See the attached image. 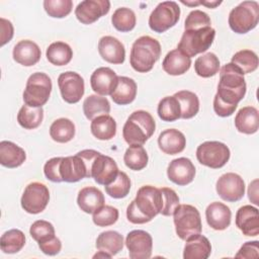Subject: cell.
I'll list each match as a JSON object with an SVG mask.
<instances>
[{"mask_svg": "<svg viewBox=\"0 0 259 259\" xmlns=\"http://www.w3.org/2000/svg\"><path fill=\"white\" fill-rule=\"evenodd\" d=\"M247 90L243 73L231 62L224 65L220 72L218 91L213 97V110L222 117L231 116Z\"/></svg>", "mask_w": 259, "mask_h": 259, "instance_id": "obj_1", "label": "cell"}, {"mask_svg": "<svg viewBox=\"0 0 259 259\" xmlns=\"http://www.w3.org/2000/svg\"><path fill=\"white\" fill-rule=\"evenodd\" d=\"M163 207V195L160 188L152 185H144L139 188L136 198L126 208L128 222L142 225L151 222L159 214Z\"/></svg>", "mask_w": 259, "mask_h": 259, "instance_id": "obj_2", "label": "cell"}, {"mask_svg": "<svg viewBox=\"0 0 259 259\" xmlns=\"http://www.w3.org/2000/svg\"><path fill=\"white\" fill-rule=\"evenodd\" d=\"M160 56V42L150 35H143L137 38L132 46L130 64L135 71L147 73L153 69Z\"/></svg>", "mask_w": 259, "mask_h": 259, "instance_id": "obj_3", "label": "cell"}, {"mask_svg": "<svg viewBox=\"0 0 259 259\" xmlns=\"http://www.w3.org/2000/svg\"><path fill=\"white\" fill-rule=\"evenodd\" d=\"M100 152L86 149L74 156L62 157L60 174L65 182H78L83 178H91V167L94 159Z\"/></svg>", "mask_w": 259, "mask_h": 259, "instance_id": "obj_4", "label": "cell"}, {"mask_svg": "<svg viewBox=\"0 0 259 259\" xmlns=\"http://www.w3.org/2000/svg\"><path fill=\"white\" fill-rule=\"evenodd\" d=\"M156 122L146 110H136L126 119L122 127V137L130 145L143 146L155 133Z\"/></svg>", "mask_w": 259, "mask_h": 259, "instance_id": "obj_5", "label": "cell"}, {"mask_svg": "<svg viewBox=\"0 0 259 259\" xmlns=\"http://www.w3.org/2000/svg\"><path fill=\"white\" fill-rule=\"evenodd\" d=\"M259 21V3L257 1H243L229 13L230 28L239 34L254 29Z\"/></svg>", "mask_w": 259, "mask_h": 259, "instance_id": "obj_6", "label": "cell"}, {"mask_svg": "<svg viewBox=\"0 0 259 259\" xmlns=\"http://www.w3.org/2000/svg\"><path fill=\"white\" fill-rule=\"evenodd\" d=\"M173 222L176 234L181 240L186 241L188 238L201 233L200 213L191 204H179L173 212Z\"/></svg>", "mask_w": 259, "mask_h": 259, "instance_id": "obj_7", "label": "cell"}, {"mask_svg": "<svg viewBox=\"0 0 259 259\" xmlns=\"http://www.w3.org/2000/svg\"><path fill=\"white\" fill-rule=\"evenodd\" d=\"M215 30L211 26L184 30L177 49L189 58L206 52L213 42Z\"/></svg>", "mask_w": 259, "mask_h": 259, "instance_id": "obj_8", "label": "cell"}, {"mask_svg": "<svg viewBox=\"0 0 259 259\" xmlns=\"http://www.w3.org/2000/svg\"><path fill=\"white\" fill-rule=\"evenodd\" d=\"M53 88L51 78L42 72L31 74L25 85L23 91V101L31 107H42L51 95Z\"/></svg>", "mask_w": 259, "mask_h": 259, "instance_id": "obj_9", "label": "cell"}, {"mask_svg": "<svg viewBox=\"0 0 259 259\" xmlns=\"http://www.w3.org/2000/svg\"><path fill=\"white\" fill-rule=\"evenodd\" d=\"M180 18V7L175 1L160 2L149 16L150 28L162 33L173 27Z\"/></svg>", "mask_w": 259, "mask_h": 259, "instance_id": "obj_10", "label": "cell"}, {"mask_svg": "<svg viewBox=\"0 0 259 259\" xmlns=\"http://www.w3.org/2000/svg\"><path fill=\"white\" fill-rule=\"evenodd\" d=\"M229 147L219 141H206L196 149L197 161L206 167L219 169L224 167L230 160Z\"/></svg>", "mask_w": 259, "mask_h": 259, "instance_id": "obj_11", "label": "cell"}, {"mask_svg": "<svg viewBox=\"0 0 259 259\" xmlns=\"http://www.w3.org/2000/svg\"><path fill=\"white\" fill-rule=\"evenodd\" d=\"M50 200L49 188L40 182L29 183L22 193L21 207L28 213L37 214L45 210Z\"/></svg>", "mask_w": 259, "mask_h": 259, "instance_id": "obj_12", "label": "cell"}, {"mask_svg": "<svg viewBox=\"0 0 259 259\" xmlns=\"http://www.w3.org/2000/svg\"><path fill=\"white\" fill-rule=\"evenodd\" d=\"M58 86L63 100L70 104L79 102L85 92L84 79L73 71L62 73L58 78Z\"/></svg>", "mask_w": 259, "mask_h": 259, "instance_id": "obj_13", "label": "cell"}, {"mask_svg": "<svg viewBox=\"0 0 259 259\" xmlns=\"http://www.w3.org/2000/svg\"><path fill=\"white\" fill-rule=\"evenodd\" d=\"M215 190L219 196L225 201H239L245 194V182L239 174L228 172L217 180Z\"/></svg>", "mask_w": 259, "mask_h": 259, "instance_id": "obj_14", "label": "cell"}, {"mask_svg": "<svg viewBox=\"0 0 259 259\" xmlns=\"http://www.w3.org/2000/svg\"><path fill=\"white\" fill-rule=\"evenodd\" d=\"M125 246L132 259H148L152 255V236L143 230L131 231L125 238Z\"/></svg>", "mask_w": 259, "mask_h": 259, "instance_id": "obj_15", "label": "cell"}, {"mask_svg": "<svg viewBox=\"0 0 259 259\" xmlns=\"http://www.w3.org/2000/svg\"><path fill=\"white\" fill-rule=\"evenodd\" d=\"M110 9L108 0H84L75 8V16L83 24H91L107 14Z\"/></svg>", "mask_w": 259, "mask_h": 259, "instance_id": "obj_16", "label": "cell"}, {"mask_svg": "<svg viewBox=\"0 0 259 259\" xmlns=\"http://www.w3.org/2000/svg\"><path fill=\"white\" fill-rule=\"evenodd\" d=\"M119 170L116 162L109 156L99 153L91 167V178L100 185L110 184L117 176Z\"/></svg>", "mask_w": 259, "mask_h": 259, "instance_id": "obj_17", "label": "cell"}, {"mask_svg": "<svg viewBox=\"0 0 259 259\" xmlns=\"http://www.w3.org/2000/svg\"><path fill=\"white\" fill-rule=\"evenodd\" d=\"M167 176L173 183L179 186H185L193 181L195 176V167L190 159L180 157L169 163Z\"/></svg>", "mask_w": 259, "mask_h": 259, "instance_id": "obj_18", "label": "cell"}, {"mask_svg": "<svg viewBox=\"0 0 259 259\" xmlns=\"http://www.w3.org/2000/svg\"><path fill=\"white\" fill-rule=\"evenodd\" d=\"M118 76L108 67L97 68L90 77V85L92 90L101 95H111L117 86Z\"/></svg>", "mask_w": 259, "mask_h": 259, "instance_id": "obj_19", "label": "cell"}, {"mask_svg": "<svg viewBox=\"0 0 259 259\" xmlns=\"http://www.w3.org/2000/svg\"><path fill=\"white\" fill-rule=\"evenodd\" d=\"M98 52L100 57L110 64L119 65L122 64L125 59L123 44L111 35H105L99 39Z\"/></svg>", "mask_w": 259, "mask_h": 259, "instance_id": "obj_20", "label": "cell"}, {"mask_svg": "<svg viewBox=\"0 0 259 259\" xmlns=\"http://www.w3.org/2000/svg\"><path fill=\"white\" fill-rule=\"evenodd\" d=\"M236 226L245 235L255 237L259 234L258 208L250 204L241 206L236 213Z\"/></svg>", "mask_w": 259, "mask_h": 259, "instance_id": "obj_21", "label": "cell"}, {"mask_svg": "<svg viewBox=\"0 0 259 259\" xmlns=\"http://www.w3.org/2000/svg\"><path fill=\"white\" fill-rule=\"evenodd\" d=\"M12 56L16 63L24 67H31L38 63L41 57V52L34 41L22 39L14 46Z\"/></svg>", "mask_w": 259, "mask_h": 259, "instance_id": "obj_22", "label": "cell"}, {"mask_svg": "<svg viewBox=\"0 0 259 259\" xmlns=\"http://www.w3.org/2000/svg\"><path fill=\"white\" fill-rule=\"evenodd\" d=\"M205 218L207 225L211 229L224 231L231 224L232 211L225 203L213 201L207 205L205 209Z\"/></svg>", "mask_w": 259, "mask_h": 259, "instance_id": "obj_23", "label": "cell"}, {"mask_svg": "<svg viewBox=\"0 0 259 259\" xmlns=\"http://www.w3.org/2000/svg\"><path fill=\"white\" fill-rule=\"evenodd\" d=\"M158 146L163 153L176 155L185 149L186 138L183 133L176 128H167L159 135Z\"/></svg>", "mask_w": 259, "mask_h": 259, "instance_id": "obj_24", "label": "cell"}, {"mask_svg": "<svg viewBox=\"0 0 259 259\" xmlns=\"http://www.w3.org/2000/svg\"><path fill=\"white\" fill-rule=\"evenodd\" d=\"M190 66L191 58L183 54L178 49L168 52L162 63L163 70L172 76L185 74L190 69Z\"/></svg>", "mask_w": 259, "mask_h": 259, "instance_id": "obj_25", "label": "cell"}, {"mask_svg": "<svg viewBox=\"0 0 259 259\" xmlns=\"http://www.w3.org/2000/svg\"><path fill=\"white\" fill-rule=\"evenodd\" d=\"M104 195L98 188L94 186H86L82 188L77 196V203L81 210L86 213H93L104 205Z\"/></svg>", "mask_w": 259, "mask_h": 259, "instance_id": "obj_26", "label": "cell"}, {"mask_svg": "<svg viewBox=\"0 0 259 259\" xmlns=\"http://www.w3.org/2000/svg\"><path fill=\"white\" fill-rule=\"evenodd\" d=\"M211 253V245L208 239L200 234L194 235L186 240L183 258L184 259H206Z\"/></svg>", "mask_w": 259, "mask_h": 259, "instance_id": "obj_27", "label": "cell"}, {"mask_svg": "<svg viewBox=\"0 0 259 259\" xmlns=\"http://www.w3.org/2000/svg\"><path fill=\"white\" fill-rule=\"evenodd\" d=\"M235 126L238 132L253 135L259 128V112L254 106L242 107L235 116Z\"/></svg>", "mask_w": 259, "mask_h": 259, "instance_id": "obj_28", "label": "cell"}, {"mask_svg": "<svg viewBox=\"0 0 259 259\" xmlns=\"http://www.w3.org/2000/svg\"><path fill=\"white\" fill-rule=\"evenodd\" d=\"M26 159L25 151L10 141L0 142V164L7 168H16Z\"/></svg>", "mask_w": 259, "mask_h": 259, "instance_id": "obj_29", "label": "cell"}, {"mask_svg": "<svg viewBox=\"0 0 259 259\" xmlns=\"http://www.w3.org/2000/svg\"><path fill=\"white\" fill-rule=\"evenodd\" d=\"M137 96V83L134 79L125 76H118L117 86L110 97L118 105L132 103Z\"/></svg>", "mask_w": 259, "mask_h": 259, "instance_id": "obj_30", "label": "cell"}, {"mask_svg": "<svg viewBox=\"0 0 259 259\" xmlns=\"http://www.w3.org/2000/svg\"><path fill=\"white\" fill-rule=\"evenodd\" d=\"M123 237L116 231H105L98 235L95 243L97 250L109 254L111 257L123 248Z\"/></svg>", "mask_w": 259, "mask_h": 259, "instance_id": "obj_31", "label": "cell"}, {"mask_svg": "<svg viewBox=\"0 0 259 259\" xmlns=\"http://www.w3.org/2000/svg\"><path fill=\"white\" fill-rule=\"evenodd\" d=\"M90 131L97 140H111L116 134V121L109 114L97 116L91 120Z\"/></svg>", "mask_w": 259, "mask_h": 259, "instance_id": "obj_32", "label": "cell"}, {"mask_svg": "<svg viewBox=\"0 0 259 259\" xmlns=\"http://www.w3.org/2000/svg\"><path fill=\"white\" fill-rule=\"evenodd\" d=\"M83 112L87 119L93 120L97 116L108 114L110 112V103L106 97L92 94L84 100Z\"/></svg>", "mask_w": 259, "mask_h": 259, "instance_id": "obj_33", "label": "cell"}, {"mask_svg": "<svg viewBox=\"0 0 259 259\" xmlns=\"http://www.w3.org/2000/svg\"><path fill=\"white\" fill-rule=\"evenodd\" d=\"M46 56L51 64L55 66H66L73 58V51L68 44L64 41H55L48 47Z\"/></svg>", "mask_w": 259, "mask_h": 259, "instance_id": "obj_34", "label": "cell"}, {"mask_svg": "<svg viewBox=\"0 0 259 259\" xmlns=\"http://www.w3.org/2000/svg\"><path fill=\"white\" fill-rule=\"evenodd\" d=\"M50 136L57 143H68L75 136V124L69 118H58L50 126Z\"/></svg>", "mask_w": 259, "mask_h": 259, "instance_id": "obj_35", "label": "cell"}, {"mask_svg": "<svg viewBox=\"0 0 259 259\" xmlns=\"http://www.w3.org/2000/svg\"><path fill=\"white\" fill-rule=\"evenodd\" d=\"M44 119L42 107H31L27 104L21 106L17 113V121L25 130H34L38 127Z\"/></svg>", "mask_w": 259, "mask_h": 259, "instance_id": "obj_36", "label": "cell"}, {"mask_svg": "<svg viewBox=\"0 0 259 259\" xmlns=\"http://www.w3.org/2000/svg\"><path fill=\"white\" fill-rule=\"evenodd\" d=\"M181 107V118L189 119L194 117L199 110L198 96L188 90H180L174 94Z\"/></svg>", "mask_w": 259, "mask_h": 259, "instance_id": "obj_37", "label": "cell"}, {"mask_svg": "<svg viewBox=\"0 0 259 259\" xmlns=\"http://www.w3.org/2000/svg\"><path fill=\"white\" fill-rule=\"evenodd\" d=\"M195 73L202 78H209L219 73L220 60L213 53H206L198 57L194 62Z\"/></svg>", "mask_w": 259, "mask_h": 259, "instance_id": "obj_38", "label": "cell"}, {"mask_svg": "<svg viewBox=\"0 0 259 259\" xmlns=\"http://www.w3.org/2000/svg\"><path fill=\"white\" fill-rule=\"evenodd\" d=\"M148 160L149 157L147 151L140 145L130 146L123 155V162L125 166L134 171L144 169L148 164Z\"/></svg>", "mask_w": 259, "mask_h": 259, "instance_id": "obj_39", "label": "cell"}, {"mask_svg": "<svg viewBox=\"0 0 259 259\" xmlns=\"http://www.w3.org/2000/svg\"><path fill=\"white\" fill-rule=\"evenodd\" d=\"M25 245V236L18 229H11L5 232L0 239V248L6 254L19 252Z\"/></svg>", "mask_w": 259, "mask_h": 259, "instance_id": "obj_40", "label": "cell"}, {"mask_svg": "<svg viewBox=\"0 0 259 259\" xmlns=\"http://www.w3.org/2000/svg\"><path fill=\"white\" fill-rule=\"evenodd\" d=\"M157 112L163 121L171 122L181 118V107L174 95L162 98L158 103Z\"/></svg>", "mask_w": 259, "mask_h": 259, "instance_id": "obj_41", "label": "cell"}, {"mask_svg": "<svg viewBox=\"0 0 259 259\" xmlns=\"http://www.w3.org/2000/svg\"><path fill=\"white\" fill-rule=\"evenodd\" d=\"M137 22L135 12L127 7H119L117 8L112 16L111 23L115 29L121 32H127L135 28Z\"/></svg>", "mask_w": 259, "mask_h": 259, "instance_id": "obj_42", "label": "cell"}, {"mask_svg": "<svg viewBox=\"0 0 259 259\" xmlns=\"http://www.w3.org/2000/svg\"><path fill=\"white\" fill-rule=\"evenodd\" d=\"M243 75L254 72L258 68V56L251 50H241L237 52L231 60Z\"/></svg>", "mask_w": 259, "mask_h": 259, "instance_id": "obj_43", "label": "cell"}, {"mask_svg": "<svg viewBox=\"0 0 259 259\" xmlns=\"http://www.w3.org/2000/svg\"><path fill=\"white\" fill-rule=\"evenodd\" d=\"M106 193L113 198L125 197L131 190V179L125 172L119 171L116 178L108 185L104 186Z\"/></svg>", "mask_w": 259, "mask_h": 259, "instance_id": "obj_44", "label": "cell"}, {"mask_svg": "<svg viewBox=\"0 0 259 259\" xmlns=\"http://www.w3.org/2000/svg\"><path fill=\"white\" fill-rule=\"evenodd\" d=\"M29 234L31 238L39 243H44L52 238H54L55 235V228L53 224H51L48 221L45 220H37L35 221L29 229Z\"/></svg>", "mask_w": 259, "mask_h": 259, "instance_id": "obj_45", "label": "cell"}, {"mask_svg": "<svg viewBox=\"0 0 259 259\" xmlns=\"http://www.w3.org/2000/svg\"><path fill=\"white\" fill-rule=\"evenodd\" d=\"M44 8L49 16L64 18L71 13L73 2L72 0H45Z\"/></svg>", "mask_w": 259, "mask_h": 259, "instance_id": "obj_46", "label": "cell"}, {"mask_svg": "<svg viewBox=\"0 0 259 259\" xmlns=\"http://www.w3.org/2000/svg\"><path fill=\"white\" fill-rule=\"evenodd\" d=\"M118 209L111 205H103L93 212L92 221L97 227H108L118 220Z\"/></svg>", "mask_w": 259, "mask_h": 259, "instance_id": "obj_47", "label": "cell"}, {"mask_svg": "<svg viewBox=\"0 0 259 259\" xmlns=\"http://www.w3.org/2000/svg\"><path fill=\"white\" fill-rule=\"evenodd\" d=\"M211 21L207 13L195 9L189 12V14L186 16L184 21V30H190V29H199L202 27L210 26Z\"/></svg>", "mask_w": 259, "mask_h": 259, "instance_id": "obj_48", "label": "cell"}, {"mask_svg": "<svg viewBox=\"0 0 259 259\" xmlns=\"http://www.w3.org/2000/svg\"><path fill=\"white\" fill-rule=\"evenodd\" d=\"M160 190L163 195V207L160 213L165 217L173 215L175 208L179 205V197L177 193L169 187H162Z\"/></svg>", "mask_w": 259, "mask_h": 259, "instance_id": "obj_49", "label": "cell"}, {"mask_svg": "<svg viewBox=\"0 0 259 259\" xmlns=\"http://www.w3.org/2000/svg\"><path fill=\"white\" fill-rule=\"evenodd\" d=\"M62 157H55L48 160L44 166L45 176L53 182H62L63 179L60 174V164Z\"/></svg>", "mask_w": 259, "mask_h": 259, "instance_id": "obj_50", "label": "cell"}, {"mask_svg": "<svg viewBox=\"0 0 259 259\" xmlns=\"http://www.w3.org/2000/svg\"><path fill=\"white\" fill-rule=\"evenodd\" d=\"M258 241H250L246 242L242 245L238 253L235 255L236 258H257L259 256V249H258Z\"/></svg>", "mask_w": 259, "mask_h": 259, "instance_id": "obj_51", "label": "cell"}, {"mask_svg": "<svg viewBox=\"0 0 259 259\" xmlns=\"http://www.w3.org/2000/svg\"><path fill=\"white\" fill-rule=\"evenodd\" d=\"M38 247L44 254L49 255V256H55L60 253V251L62 249V243H61V240L55 236L54 238H52L44 243H39Z\"/></svg>", "mask_w": 259, "mask_h": 259, "instance_id": "obj_52", "label": "cell"}, {"mask_svg": "<svg viewBox=\"0 0 259 259\" xmlns=\"http://www.w3.org/2000/svg\"><path fill=\"white\" fill-rule=\"evenodd\" d=\"M0 28H1V47L9 42L13 36L14 28L11 21L1 17L0 18Z\"/></svg>", "mask_w": 259, "mask_h": 259, "instance_id": "obj_53", "label": "cell"}, {"mask_svg": "<svg viewBox=\"0 0 259 259\" xmlns=\"http://www.w3.org/2000/svg\"><path fill=\"white\" fill-rule=\"evenodd\" d=\"M257 182L258 180L255 179L252 183L249 184V188H248V196L249 199L254 203V204H258V199H257Z\"/></svg>", "mask_w": 259, "mask_h": 259, "instance_id": "obj_54", "label": "cell"}, {"mask_svg": "<svg viewBox=\"0 0 259 259\" xmlns=\"http://www.w3.org/2000/svg\"><path fill=\"white\" fill-rule=\"evenodd\" d=\"M199 4H202L208 8H215L220 4H222V1H199Z\"/></svg>", "mask_w": 259, "mask_h": 259, "instance_id": "obj_55", "label": "cell"}, {"mask_svg": "<svg viewBox=\"0 0 259 259\" xmlns=\"http://www.w3.org/2000/svg\"><path fill=\"white\" fill-rule=\"evenodd\" d=\"M94 258H96V257H106V258H111V256L109 255V254H107V253H105V252H102V251H99L97 254H95L94 256H93Z\"/></svg>", "mask_w": 259, "mask_h": 259, "instance_id": "obj_56", "label": "cell"}]
</instances>
